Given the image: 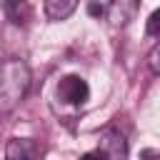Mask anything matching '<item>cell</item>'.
<instances>
[{
    "mask_svg": "<svg viewBox=\"0 0 160 160\" xmlns=\"http://www.w3.org/2000/svg\"><path fill=\"white\" fill-rule=\"evenodd\" d=\"M5 155L10 158V160H15V158H35L38 155V148L32 145V140H10L8 142V150H5Z\"/></svg>",
    "mask_w": 160,
    "mask_h": 160,
    "instance_id": "obj_7",
    "label": "cell"
},
{
    "mask_svg": "<svg viewBox=\"0 0 160 160\" xmlns=\"http://www.w3.org/2000/svg\"><path fill=\"white\" fill-rule=\"evenodd\" d=\"M88 10H90V15H100V12H102V8H100V5H95V2H92Z\"/></svg>",
    "mask_w": 160,
    "mask_h": 160,
    "instance_id": "obj_10",
    "label": "cell"
},
{
    "mask_svg": "<svg viewBox=\"0 0 160 160\" xmlns=\"http://www.w3.org/2000/svg\"><path fill=\"white\" fill-rule=\"evenodd\" d=\"M88 95H90V88L80 75H68L58 85V98L68 105H82L88 100Z\"/></svg>",
    "mask_w": 160,
    "mask_h": 160,
    "instance_id": "obj_2",
    "label": "cell"
},
{
    "mask_svg": "<svg viewBox=\"0 0 160 160\" xmlns=\"http://www.w3.org/2000/svg\"><path fill=\"white\" fill-rule=\"evenodd\" d=\"M138 12V0H112L108 8V20L112 28H122L128 25Z\"/></svg>",
    "mask_w": 160,
    "mask_h": 160,
    "instance_id": "obj_3",
    "label": "cell"
},
{
    "mask_svg": "<svg viewBox=\"0 0 160 160\" xmlns=\"http://www.w3.org/2000/svg\"><path fill=\"white\" fill-rule=\"evenodd\" d=\"M2 12L12 25H25L32 15L30 0H2Z\"/></svg>",
    "mask_w": 160,
    "mask_h": 160,
    "instance_id": "obj_5",
    "label": "cell"
},
{
    "mask_svg": "<svg viewBox=\"0 0 160 160\" xmlns=\"http://www.w3.org/2000/svg\"><path fill=\"white\" fill-rule=\"evenodd\" d=\"M92 155H100V158H125V155H128V148H125L122 135L108 130V132L102 135V145H100L98 150L88 152V158H92Z\"/></svg>",
    "mask_w": 160,
    "mask_h": 160,
    "instance_id": "obj_4",
    "label": "cell"
},
{
    "mask_svg": "<svg viewBox=\"0 0 160 160\" xmlns=\"http://www.w3.org/2000/svg\"><path fill=\"white\" fill-rule=\"evenodd\" d=\"M150 65H152V72H158V48L150 52Z\"/></svg>",
    "mask_w": 160,
    "mask_h": 160,
    "instance_id": "obj_9",
    "label": "cell"
},
{
    "mask_svg": "<svg viewBox=\"0 0 160 160\" xmlns=\"http://www.w3.org/2000/svg\"><path fill=\"white\" fill-rule=\"evenodd\" d=\"M80 0H45V15L50 20H65L75 12Z\"/></svg>",
    "mask_w": 160,
    "mask_h": 160,
    "instance_id": "obj_6",
    "label": "cell"
},
{
    "mask_svg": "<svg viewBox=\"0 0 160 160\" xmlns=\"http://www.w3.org/2000/svg\"><path fill=\"white\" fill-rule=\"evenodd\" d=\"M30 90V68L22 60L0 62V112H10Z\"/></svg>",
    "mask_w": 160,
    "mask_h": 160,
    "instance_id": "obj_1",
    "label": "cell"
},
{
    "mask_svg": "<svg viewBox=\"0 0 160 160\" xmlns=\"http://www.w3.org/2000/svg\"><path fill=\"white\" fill-rule=\"evenodd\" d=\"M158 18H160V12H158V10L148 18V35H158V22H160Z\"/></svg>",
    "mask_w": 160,
    "mask_h": 160,
    "instance_id": "obj_8",
    "label": "cell"
}]
</instances>
